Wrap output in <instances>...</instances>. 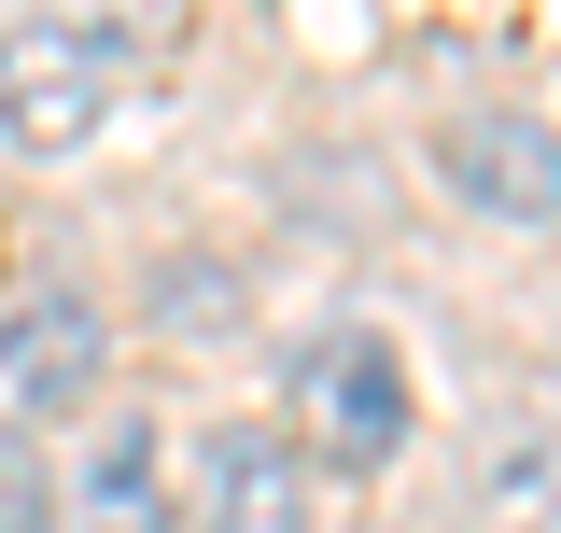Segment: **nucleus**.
Returning a JSON list of instances; mask_svg holds the SVG:
<instances>
[{"label":"nucleus","instance_id":"nucleus-5","mask_svg":"<svg viewBox=\"0 0 561 533\" xmlns=\"http://www.w3.org/2000/svg\"><path fill=\"white\" fill-rule=\"evenodd\" d=\"M70 533H169V435L154 421H113L70 464Z\"/></svg>","mask_w":561,"mask_h":533},{"label":"nucleus","instance_id":"nucleus-6","mask_svg":"<svg viewBox=\"0 0 561 533\" xmlns=\"http://www.w3.org/2000/svg\"><path fill=\"white\" fill-rule=\"evenodd\" d=\"M197 533H309V464L280 435H225L197 491Z\"/></svg>","mask_w":561,"mask_h":533},{"label":"nucleus","instance_id":"nucleus-1","mask_svg":"<svg viewBox=\"0 0 561 533\" xmlns=\"http://www.w3.org/2000/svg\"><path fill=\"white\" fill-rule=\"evenodd\" d=\"M113 84H127V29H84V14L0 29V140H28V155H84L113 127Z\"/></svg>","mask_w":561,"mask_h":533},{"label":"nucleus","instance_id":"nucleus-8","mask_svg":"<svg viewBox=\"0 0 561 533\" xmlns=\"http://www.w3.org/2000/svg\"><path fill=\"white\" fill-rule=\"evenodd\" d=\"M0 533H57V491L14 464V450H0Z\"/></svg>","mask_w":561,"mask_h":533},{"label":"nucleus","instance_id":"nucleus-4","mask_svg":"<svg viewBox=\"0 0 561 533\" xmlns=\"http://www.w3.org/2000/svg\"><path fill=\"white\" fill-rule=\"evenodd\" d=\"M435 169L491 225H561V127H534V113H463V127L435 140Z\"/></svg>","mask_w":561,"mask_h":533},{"label":"nucleus","instance_id":"nucleus-2","mask_svg":"<svg viewBox=\"0 0 561 533\" xmlns=\"http://www.w3.org/2000/svg\"><path fill=\"white\" fill-rule=\"evenodd\" d=\"M99 365H113V324H99L84 281H14L0 295V435L70 421V407L99 394Z\"/></svg>","mask_w":561,"mask_h":533},{"label":"nucleus","instance_id":"nucleus-3","mask_svg":"<svg viewBox=\"0 0 561 533\" xmlns=\"http://www.w3.org/2000/svg\"><path fill=\"white\" fill-rule=\"evenodd\" d=\"M295 421H309V464L337 477H379L393 450H408V351L393 337H323L309 365H295Z\"/></svg>","mask_w":561,"mask_h":533},{"label":"nucleus","instance_id":"nucleus-7","mask_svg":"<svg viewBox=\"0 0 561 533\" xmlns=\"http://www.w3.org/2000/svg\"><path fill=\"white\" fill-rule=\"evenodd\" d=\"M463 533H561V435H491Z\"/></svg>","mask_w":561,"mask_h":533}]
</instances>
